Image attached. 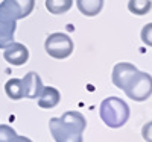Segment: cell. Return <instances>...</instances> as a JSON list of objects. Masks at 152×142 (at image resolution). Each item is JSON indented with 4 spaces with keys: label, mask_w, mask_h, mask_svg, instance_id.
Masks as SVG:
<instances>
[{
    "label": "cell",
    "mask_w": 152,
    "mask_h": 142,
    "mask_svg": "<svg viewBox=\"0 0 152 142\" xmlns=\"http://www.w3.org/2000/svg\"><path fill=\"white\" fill-rule=\"evenodd\" d=\"M100 120L110 128H120L129 120V106L119 97H107L100 103Z\"/></svg>",
    "instance_id": "cell-1"
},
{
    "label": "cell",
    "mask_w": 152,
    "mask_h": 142,
    "mask_svg": "<svg viewBox=\"0 0 152 142\" xmlns=\"http://www.w3.org/2000/svg\"><path fill=\"white\" fill-rule=\"evenodd\" d=\"M123 91L126 97L134 101H146L152 95V76L143 71H137Z\"/></svg>",
    "instance_id": "cell-2"
},
{
    "label": "cell",
    "mask_w": 152,
    "mask_h": 142,
    "mask_svg": "<svg viewBox=\"0 0 152 142\" xmlns=\"http://www.w3.org/2000/svg\"><path fill=\"white\" fill-rule=\"evenodd\" d=\"M73 40L61 32L50 33L46 38L44 43V50L49 56H52L55 59H66L73 53Z\"/></svg>",
    "instance_id": "cell-3"
},
{
    "label": "cell",
    "mask_w": 152,
    "mask_h": 142,
    "mask_svg": "<svg viewBox=\"0 0 152 142\" xmlns=\"http://www.w3.org/2000/svg\"><path fill=\"white\" fill-rule=\"evenodd\" d=\"M49 128L52 133L55 142H84L82 139V130L78 127L69 124L67 121L58 118H50Z\"/></svg>",
    "instance_id": "cell-4"
},
{
    "label": "cell",
    "mask_w": 152,
    "mask_h": 142,
    "mask_svg": "<svg viewBox=\"0 0 152 142\" xmlns=\"http://www.w3.org/2000/svg\"><path fill=\"white\" fill-rule=\"evenodd\" d=\"M35 8V0H3L0 3V9L5 11L14 20H21L31 15Z\"/></svg>",
    "instance_id": "cell-5"
},
{
    "label": "cell",
    "mask_w": 152,
    "mask_h": 142,
    "mask_svg": "<svg viewBox=\"0 0 152 142\" xmlns=\"http://www.w3.org/2000/svg\"><path fill=\"white\" fill-rule=\"evenodd\" d=\"M17 29V20L0 9V48H6L14 43V33Z\"/></svg>",
    "instance_id": "cell-6"
},
{
    "label": "cell",
    "mask_w": 152,
    "mask_h": 142,
    "mask_svg": "<svg viewBox=\"0 0 152 142\" xmlns=\"http://www.w3.org/2000/svg\"><path fill=\"white\" fill-rule=\"evenodd\" d=\"M137 67L134 63L129 62H119L114 65L113 68V76H111V80L114 83V86L119 88V89H125V86L128 85V82L131 80V77L137 73Z\"/></svg>",
    "instance_id": "cell-7"
},
{
    "label": "cell",
    "mask_w": 152,
    "mask_h": 142,
    "mask_svg": "<svg viewBox=\"0 0 152 142\" xmlns=\"http://www.w3.org/2000/svg\"><path fill=\"white\" fill-rule=\"evenodd\" d=\"M3 58L8 63L14 67H20V65H24L29 59V50L28 47L21 44V43H12L11 45H8L3 51Z\"/></svg>",
    "instance_id": "cell-8"
},
{
    "label": "cell",
    "mask_w": 152,
    "mask_h": 142,
    "mask_svg": "<svg viewBox=\"0 0 152 142\" xmlns=\"http://www.w3.org/2000/svg\"><path fill=\"white\" fill-rule=\"evenodd\" d=\"M23 82V91H24V98H31V100H35L38 98V95L41 94L43 91V80L41 77L38 76L35 71H31L28 73L26 76L21 79Z\"/></svg>",
    "instance_id": "cell-9"
},
{
    "label": "cell",
    "mask_w": 152,
    "mask_h": 142,
    "mask_svg": "<svg viewBox=\"0 0 152 142\" xmlns=\"http://www.w3.org/2000/svg\"><path fill=\"white\" fill-rule=\"evenodd\" d=\"M38 106L43 109H53L61 100V92L53 86H43L41 94L38 95Z\"/></svg>",
    "instance_id": "cell-10"
},
{
    "label": "cell",
    "mask_w": 152,
    "mask_h": 142,
    "mask_svg": "<svg viewBox=\"0 0 152 142\" xmlns=\"http://www.w3.org/2000/svg\"><path fill=\"white\" fill-rule=\"evenodd\" d=\"M76 6L85 17L97 15L104 8V0H76Z\"/></svg>",
    "instance_id": "cell-11"
},
{
    "label": "cell",
    "mask_w": 152,
    "mask_h": 142,
    "mask_svg": "<svg viewBox=\"0 0 152 142\" xmlns=\"http://www.w3.org/2000/svg\"><path fill=\"white\" fill-rule=\"evenodd\" d=\"M5 92L11 100H21L24 98L23 82L21 79H9L5 85Z\"/></svg>",
    "instance_id": "cell-12"
},
{
    "label": "cell",
    "mask_w": 152,
    "mask_h": 142,
    "mask_svg": "<svg viewBox=\"0 0 152 142\" xmlns=\"http://www.w3.org/2000/svg\"><path fill=\"white\" fill-rule=\"evenodd\" d=\"M73 6V0H46V9L53 15L66 14Z\"/></svg>",
    "instance_id": "cell-13"
},
{
    "label": "cell",
    "mask_w": 152,
    "mask_h": 142,
    "mask_svg": "<svg viewBox=\"0 0 152 142\" xmlns=\"http://www.w3.org/2000/svg\"><path fill=\"white\" fill-rule=\"evenodd\" d=\"M152 9V2L151 0H129L128 2V11L134 15H146Z\"/></svg>",
    "instance_id": "cell-14"
},
{
    "label": "cell",
    "mask_w": 152,
    "mask_h": 142,
    "mask_svg": "<svg viewBox=\"0 0 152 142\" xmlns=\"http://www.w3.org/2000/svg\"><path fill=\"white\" fill-rule=\"evenodd\" d=\"M15 136H17V133L11 125L0 124V142H11Z\"/></svg>",
    "instance_id": "cell-15"
},
{
    "label": "cell",
    "mask_w": 152,
    "mask_h": 142,
    "mask_svg": "<svg viewBox=\"0 0 152 142\" xmlns=\"http://www.w3.org/2000/svg\"><path fill=\"white\" fill-rule=\"evenodd\" d=\"M140 38L148 47H152V23H148L143 26V29L140 32Z\"/></svg>",
    "instance_id": "cell-16"
},
{
    "label": "cell",
    "mask_w": 152,
    "mask_h": 142,
    "mask_svg": "<svg viewBox=\"0 0 152 142\" xmlns=\"http://www.w3.org/2000/svg\"><path fill=\"white\" fill-rule=\"evenodd\" d=\"M142 138L146 142H152V121L146 123L142 128Z\"/></svg>",
    "instance_id": "cell-17"
},
{
    "label": "cell",
    "mask_w": 152,
    "mask_h": 142,
    "mask_svg": "<svg viewBox=\"0 0 152 142\" xmlns=\"http://www.w3.org/2000/svg\"><path fill=\"white\" fill-rule=\"evenodd\" d=\"M11 142H32V141H31L29 138H26V136H18V135H17Z\"/></svg>",
    "instance_id": "cell-18"
}]
</instances>
